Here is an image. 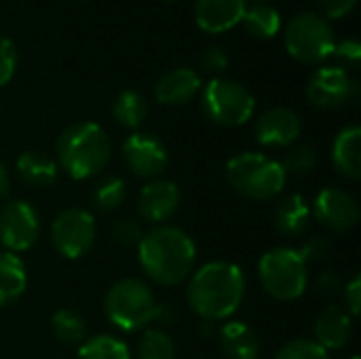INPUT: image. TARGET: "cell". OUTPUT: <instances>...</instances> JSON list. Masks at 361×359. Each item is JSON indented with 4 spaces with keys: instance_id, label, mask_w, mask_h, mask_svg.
<instances>
[{
    "instance_id": "7a4b0ae2",
    "label": "cell",
    "mask_w": 361,
    "mask_h": 359,
    "mask_svg": "<svg viewBox=\"0 0 361 359\" xmlns=\"http://www.w3.org/2000/svg\"><path fill=\"white\" fill-rule=\"evenodd\" d=\"M137 260L144 273L159 286H178L195 269L197 245L178 226H157L144 233L137 245Z\"/></svg>"
},
{
    "instance_id": "9a60e30c",
    "label": "cell",
    "mask_w": 361,
    "mask_h": 359,
    "mask_svg": "<svg viewBox=\"0 0 361 359\" xmlns=\"http://www.w3.org/2000/svg\"><path fill=\"white\" fill-rule=\"evenodd\" d=\"M180 188L169 180H150L137 195V214L144 222L161 224L180 207Z\"/></svg>"
},
{
    "instance_id": "d6986e66",
    "label": "cell",
    "mask_w": 361,
    "mask_h": 359,
    "mask_svg": "<svg viewBox=\"0 0 361 359\" xmlns=\"http://www.w3.org/2000/svg\"><path fill=\"white\" fill-rule=\"evenodd\" d=\"M332 163L336 171L353 182L361 178V129L345 127L332 144Z\"/></svg>"
},
{
    "instance_id": "5b68a950",
    "label": "cell",
    "mask_w": 361,
    "mask_h": 359,
    "mask_svg": "<svg viewBox=\"0 0 361 359\" xmlns=\"http://www.w3.org/2000/svg\"><path fill=\"white\" fill-rule=\"evenodd\" d=\"M106 317L123 332H140L159 320V303L152 290L133 277L116 281L104 300Z\"/></svg>"
},
{
    "instance_id": "4fadbf2b",
    "label": "cell",
    "mask_w": 361,
    "mask_h": 359,
    "mask_svg": "<svg viewBox=\"0 0 361 359\" xmlns=\"http://www.w3.org/2000/svg\"><path fill=\"white\" fill-rule=\"evenodd\" d=\"M313 214L326 229L334 233H349L360 222L357 201L349 193L334 188V186L324 188L315 197Z\"/></svg>"
},
{
    "instance_id": "603a6c76",
    "label": "cell",
    "mask_w": 361,
    "mask_h": 359,
    "mask_svg": "<svg viewBox=\"0 0 361 359\" xmlns=\"http://www.w3.org/2000/svg\"><path fill=\"white\" fill-rule=\"evenodd\" d=\"M15 169H17L19 178L27 186H34V188H47L57 178V163L51 157L36 152V150L21 152L17 157Z\"/></svg>"
},
{
    "instance_id": "83f0119b",
    "label": "cell",
    "mask_w": 361,
    "mask_h": 359,
    "mask_svg": "<svg viewBox=\"0 0 361 359\" xmlns=\"http://www.w3.org/2000/svg\"><path fill=\"white\" fill-rule=\"evenodd\" d=\"M137 359H176V343L163 330H146L137 343Z\"/></svg>"
},
{
    "instance_id": "30bf717a",
    "label": "cell",
    "mask_w": 361,
    "mask_h": 359,
    "mask_svg": "<svg viewBox=\"0 0 361 359\" xmlns=\"http://www.w3.org/2000/svg\"><path fill=\"white\" fill-rule=\"evenodd\" d=\"M40 233V218L32 203L8 201L0 207V243L17 254L30 250Z\"/></svg>"
},
{
    "instance_id": "d4e9b609",
    "label": "cell",
    "mask_w": 361,
    "mask_h": 359,
    "mask_svg": "<svg viewBox=\"0 0 361 359\" xmlns=\"http://www.w3.org/2000/svg\"><path fill=\"white\" fill-rule=\"evenodd\" d=\"M51 332L61 345H80L87 339V322L74 309H59L51 317Z\"/></svg>"
},
{
    "instance_id": "4dcf8cb0",
    "label": "cell",
    "mask_w": 361,
    "mask_h": 359,
    "mask_svg": "<svg viewBox=\"0 0 361 359\" xmlns=\"http://www.w3.org/2000/svg\"><path fill=\"white\" fill-rule=\"evenodd\" d=\"M273 359H332L326 349H322L315 341L298 339L283 345Z\"/></svg>"
},
{
    "instance_id": "6da1fadb",
    "label": "cell",
    "mask_w": 361,
    "mask_h": 359,
    "mask_svg": "<svg viewBox=\"0 0 361 359\" xmlns=\"http://www.w3.org/2000/svg\"><path fill=\"white\" fill-rule=\"evenodd\" d=\"M243 296L245 275L237 264L226 260L203 264L186 288L188 307L209 324L228 320L241 307Z\"/></svg>"
},
{
    "instance_id": "484cf974",
    "label": "cell",
    "mask_w": 361,
    "mask_h": 359,
    "mask_svg": "<svg viewBox=\"0 0 361 359\" xmlns=\"http://www.w3.org/2000/svg\"><path fill=\"white\" fill-rule=\"evenodd\" d=\"M241 21L245 25V30L252 36L260 38V40L273 38L279 32V28H281L279 13L271 4H262V2L260 4H254L252 8H247Z\"/></svg>"
},
{
    "instance_id": "cb8c5ba5",
    "label": "cell",
    "mask_w": 361,
    "mask_h": 359,
    "mask_svg": "<svg viewBox=\"0 0 361 359\" xmlns=\"http://www.w3.org/2000/svg\"><path fill=\"white\" fill-rule=\"evenodd\" d=\"M112 114L118 125H123L127 129H137L148 116L146 97L140 91L125 89L116 95V99L112 104Z\"/></svg>"
},
{
    "instance_id": "52a82bcc",
    "label": "cell",
    "mask_w": 361,
    "mask_h": 359,
    "mask_svg": "<svg viewBox=\"0 0 361 359\" xmlns=\"http://www.w3.org/2000/svg\"><path fill=\"white\" fill-rule=\"evenodd\" d=\"M201 108L216 125L239 127L254 116L256 99L245 85L218 76L201 87Z\"/></svg>"
},
{
    "instance_id": "ba28073f",
    "label": "cell",
    "mask_w": 361,
    "mask_h": 359,
    "mask_svg": "<svg viewBox=\"0 0 361 359\" xmlns=\"http://www.w3.org/2000/svg\"><path fill=\"white\" fill-rule=\"evenodd\" d=\"M334 47V30L317 13H298L286 28V49L300 63H322L332 57Z\"/></svg>"
},
{
    "instance_id": "f546056e",
    "label": "cell",
    "mask_w": 361,
    "mask_h": 359,
    "mask_svg": "<svg viewBox=\"0 0 361 359\" xmlns=\"http://www.w3.org/2000/svg\"><path fill=\"white\" fill-rule=\"evenodd\" d=\"M281 163V167H283V171L290 176H309L313 169H315V165H317V154H315V150L313 148H309V146H298V148H294V150H290L288 154H286V159L283 161H279Z\"/></svg>"
},
{
    "instance_id": "ffe728a7",
    "label": "cell",
    "mask_w": 361,
    "mask_h": 359,
    "mask_svg": "<svg viewBox=\"0 0 361 359\" xmlns=\"http://www.w3.org/2000/svg\"><path fill=\"white\" fill-rule=\"evenodd\" d=\"M220 349L226 359H258L260 341L256 332L243 322H226L220 332Z\"/></svg>"
},
{
    "instance_id": "277c9868",
    "label": "cell",
    "mask_w": 361,
    "mask_h": 359,
    "mask_svg": "<svg viewBox=\"0 0 361 359\" xmlns=\"http://www.w3.org/2000/svg\"><path fill=\"white\" fill-rule=\"evenodd\" d=\"M226 180L231 188L252 201L275 199L288 182L281 163L262 152H239L226 163Z\"/></svg>"
},
{
    "instance_id": "2e32d148",
    "label": "cell",
    "mask_w": 361,
    "mask_h": 359,
    "mask_svg": "<svg viewBox=\"0 0 361 359\" xmlns=\"http://www.w3.org/2000/svg\"><path fill=\"white\" fill-rule=\"evenodd\" d=\"M245 0H197L195 21L203 32L220 34L233 30L245 15Z\"/></svg>"
},
{
    "instance_id": "d590c367",
    "label": "cell",
    "mask_w": 361,
    "mask_h": 359,
    "mask_svg": "<svg viewBox=\"0 0 361 359\" xmlns=\"http://www.w3.org/2000/svg\"><path fill=\"white\" fill-rule=\"evenodd\" d=\"M332 55L338 57L345 66L355 68V66H360L361 61V44L355 38H347V40H343V42H336Z\"/></svg>"
},
{
    "instance_id": "8fae6325",
    "label": "cell",
    "mask_w": 361,
    "mask_h": 359,
    "mask_svg": "<svg viewBox=\"0 0 361 359\" xmlns=\"http://www.w3.org/2000/svg\"><path fill=\"white\" fill-rule=\"evenodd\" d=\"M123 161L135 176L157 180L169 165V152L157 135L131 133L123 144Z\"/></svg>"
},
{
    "instance_id": "7402d4cb",
    "label": "cell",
    "mask_w": 361,
    "mask_h": 359,
    "mask_svg": "<svg viewBox=\"0 0 361 359\" xmlns=\"http://www.w3.org/2000/svg\"><path fill=\"white\" fill-rule=\"evenodd\" d=\"M311 222V207L302 195L286 197L275 209V226L286 237H300Z\"/></svg>"
},
{
    "instance_id": "1f68e13d",
    "label": "cell",
    "mask_w": 361,
    "mask_h": 359,
    "mask_svg": "<svg viewBox=\"0 0 361 359\" xmlns=\"http://www.w3.org/2000/svg\"><path fill=\"white\" fill-rule=\"evenodd\" d=\"M142 237H144V231H142L140 222L133 218L116 220L112 226V239H114V243H118L123 248H137Z\"/></svg>"
},
{
    "instance_id": "e0dca14e",
    "label": "cell",
    "mask_w": 361,
    "mask_h": 359,
    "mask_svg": "<svg viewBox=\"0 0 361 359\" xmlns=\"http://www.w3.org/2000/svg\"><path fill=\"white\" fill-rule=\"evenodd\" d=\"M201 76L192 68H173L157 80L154 97L163 106H182L190 102L201 91Z\"/></svg>"
},
{
    "instance_id": "44dd1931",
    "label": "cell",
    "mask_w": 361,
    "mask_h": 359,
    "mask_svg": "<svg viewBox=\"0 0 361 359\" xmlns=\"http://www.w3.org/2000/svg\"><path fill=\"white\" fill-rule=\"evenodd\" d=\"M27 288V271L23 260L13 252L0 254V307L17 303Z\"/></svg>"
},
{
    "instance_id": "e575fe53",
    "label": "cell",
    "mask_w": 361,
    "mask_h": 359,
    "mask_svg": "<svg viewBox=\"0 0 361 359\" xmlns=\"http://www.w3.org/2000/svg\"><path fill=\"white\" fill-rule=\"evenodd\" d=\"M201 66L207 74H214L216 78L228 68V55L220 47H207L201 55Z\"/></svg>"
},
{
    "instance_id": "8992f818",
    "label": "cell",
    "mask_w": 361,
    "mask_h": 359,
    "mask_svg": "<svg viewBox=\"0 0 361 359\" xmlns=\"http://www.w3.org/2000/svg\"><path fill=\"white\" fill-rule=\"evenodd\" d=\"M258 279L271 298L290 303L305 294L309 264L294 248H273L258 262Z\"/></svg>"
},
{
    "instance_id": "f1b7e54d",
    "label": "cell",
    "mask_w": 361,
    "mask_h": 359,
    "mask_svg": "<svg viewBox=\"0 0 361 359\" xmlns=\"http://www.w3.org/2000/svg\"><path fill=\"white\" fill-rule=\"evenodd\" d=\"M125 197H127V184L118 176H108L93 190V203L99 212L116 209L125 201Z\"/></svg>"
},
{
    "instance_id": "ab89813d",
    "label": "cell",
    "mask_w": 361,
    "mask_h": 359,
    "mask_svg": "<svg viewBox=\"0 0 361 359\" xmlns=\"http://www.w3.org/2000/svg\"><path fill=\"white\" fill-rule=\"evenodd\" d=\"M8 193H11V178H8L4 163L0 161V199H6Z\"/></svg>"
},
{
    "instance_id": "9c48e42d",
    "label": "cell",
    "mask_w": 361,
    "mask_h": 359,
    "mask_svg": "<svg viewBox=\"0 0 361 359\" xmlns=\"http://www.w3.org/2000/svg\"><path fill=\"white\" fill-rule=\"evenodd\" d=\"M95 241V220L82 207H68L51 224V243L68 260L82 258Z\"/></svg>"
},
{
    "instance_id": "3957f363",
    "label": "cell",
    "mask_w": 361,
    "mask_h": 359,
    "mask_svg": "<svg viewBox=\"0 0 361 359\" xmlns=\"http://www.w3.org/2000/svg\"><path fill=\"white\" fill-rule=\"evenodd\" d=\"M57 163L72 180H89L106 169L110 161V140L106 131L91 121L68 125L55 144Z\"/></svg>"
},
{
    "instance_id": "4316f807",
    "label": "cell",
    "mask_w": 361,
    "mask_h": 359,
    "mask_svg": "<svg viewBox=\"0 0 361 359\" xmlns=\"http://www.w3.org/2000/svg\"><path fill=\"white\" fill-rule=\"evenodd\" d=\"M78 359H131V351L121 339L97 334L80 343Z\"/></svg>"
},
{
    "instance_id": "836d02e7",
    "label": "cell",
    "mask_w": 361,
    "mask_h": 359,
    "mask_svg": "<svg viewBox=\"0 0 361 359\" xmlns=\"http://www.w3.org/2000/svg\"><path fill=\"white\" fill-rule=\"evenodd\" d=\"M330 241L326 239V237H311L309 241H305L302 243V248L298 250V254L302 256V260L307 262V264H315V262H322V260H326L328 258V254H330Z\"/></svg>"
},
{
    "instance_id": "5bb4252c",
    "label": "cell",
    "mask_w": 361,
    "mask_h": 359,
    "mask_svg": "<svg viewBox=\"0 0 361 359\" xmlns=\"http://www.w3.org/2000/svg\"><path fill=\"white\" fill-rule=\"evenodd\" d=\"M300 116L283 106L269 108L256 123V140L267 148H288L300 138Z\"/></svg>"
},
{
    "instance_id": "8d00e7d4",
    "label": "cell",
    "mask_w": 361,
    "mask_h": 359,
    "mask_svg": "<svg viewBox=\"0 0 361 359\" xmlns=\"http://www.w3.org/2000/svg\"><path fill=\"white\" fill-rule=\"evenodd\" d=\"M361 309V277L355 275L347 286H345V311L351 317H357Z\"/></svg>"
},
{
    "instance_id": "ac0fdd59",
    "label": "cell",
    "mask_w": 361,
    "mask_h": 359,
    "mask_svg": "<svg viewBox=\"0 0 361 359\" xmlns=\"http://www.w3.org/2000/svg\"><path fill=\"white\" fill-rule=\"evenodd\" d=\"M353 332V317L338 305L326 307L315 322V343L330 351L347 347Z\"/></svg>"
},
{
    "instance_id": "7c38bea8",
    "label": "cell",
    "mask_w": 361,
    "mask_h": 359,
    "mask_svg": "<svg viewBox=\"0 0 361 359\" xmlns=\"http://www.w3.org/2000/svg\"><path fill=\"white\" fill-rule=\"evenodd\" d=\"M357 93V85L341 66L319 68L307 83V99L322 110L338 108Z\"/></svg>"
},
{
    "instance_id": "d6a6232c",
    "label": "cell",
    "mask_w": 361,
    "mask_h": 359,
    "mask_svg": "<svg viewBox=\"0 0 361 359\" xmlns=\"http://www.w3.org/2000/svg\"><path fill=\"white\" fill-rule=\"evenodd\" d=\"M17 70V49L13 40L0 36V87H4Z\"/></svg>"
},
{
    "instance_id": "f35d334b",
    "label": "cell",
    "mask_w": 361,
    "mask_h": 359,
    "mask_svg": "<svg viewBox=\"0 0 361 359\" xmlns=\"http://www.w3.org/2000/svg\"><path fill=\"white\" fill-rule=\"evenodd\" d=\"M319 4H322L326 17L341 19L357 6V0H319Z\"/></svg>"
},
{
    "instance_id": "60d3db41",
    "label": "cell",
    "mask_w": 361,
    "mask_h": 359,
    "mask_svg": "<svg viewBox=\"0 0 361 359\" xmlns=\"http://www.w3.org/2000/svg\"><path fill=\"white\" fill-rule=\"evenodd\" d=\"M351 359H361V358H360V355H353V358H351Z\"/></svg>"
},
{
    "instance_id": "74e56055",
    "label": "cell",
    "mask_w": 361,
    "mask_h": 359,
    "mask_svg": "<svg viewBox=\"0 0 361 359\" xmlns=\"http://www.w3.org/2000/svg\"><path fill=\"white\" fill-rule=\"evenodd\" d=\"M315 290L317 294L322 296H336L341 290H343V279L338 273L334 271H328V273H322L315 281Z\"/></svg>"
}]
</instances>
